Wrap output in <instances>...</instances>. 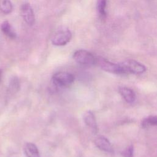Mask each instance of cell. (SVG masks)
I'll return each mask as SVG.
<instances>
[{
	"instance_id": "1",
	"label": "cell",
	"mask_w": 157,
	"mask_h": 157,
	"mask_svg": "<svg viewBox=\"0 0 157 157\" xmlns=\"http://www.w3.org/2000/svg\"><path fill=\"white\" fill-rule=\"evenodd\" d=\"M75 61L80 65L91 66L96 65V56L85 50H78L73 55Z\"/></svg>"
},
{
	"instance_id": "2",
	"label": "cell",
	"mask_w": 157,
	"mask_h": 157,
	"mask_svg": "<svg viewBox=\"0 0 157 157\" xmlns=\"http://www.w3.org/2000/svg\"><path fill=\"white\" fill-rule=\"evenodd\" d=\"M124 74H141L146 71L145 66L134 59H128L120 63Z\"/></svg>"
},
{
	"instance_id": "3",
	"label": "cell",
	"mask_w": 157,
	"mask_h": 157,
	"mask_svg": "<svg viewBox=\"0 0 157 157\" xmlns=\"http://www.w3.org/2000/svg\"><path fill=\"white\" fill-rule=\"evenodd\" d=\"M73 74L67 72H59L55 73L52 78L53 83L58 87L67 88L70 86L74 82Z\"/></svg>"
},
{
	"instance_id": "4",
	"label": "cell",
	"mask_w": 157,
	"mask_h": 157,
	"mask_svg": "<svg viewBox=\"0 0 157 157\" xmlns=\"http://www.w3.org/2000/svg\"><path fill=\"white\" fill-rule=\"evenodd\" d=\"M96 65L98 66L101 69L112 74H124V72L120 64L110 62L105 58L98 56L96 57Z\"/></svg>"
},
{
	"instance_id": "5",
	"label": "cell",
	"mask_w": 157,
	"mask_h": 157,
	"mask_svg": "<svg viewBox=\"0 0 157 157\" xmlns=\"http://www.w3.org/2000/svg\"><path fill=\"white\" fill-rule=\"evenodd\" d=\"M72 33L66 28L58 29L52 37V43L54 45L63 46L66 45L71 39Z\"/></svg>"
},
{
	"instance_id": "6",
	"label": "cell",
	"mask_w": 157,
	"mask_h": 157,
	"mask_svg": "<svg viewBox=\"0 0 157 157\" xmlns=\"http://www.w3.org/2000/svg\"><path fill=\"white\" fill-rule=\"evenodd\" d=\"M20 13L24 21L29 26H33L35 22V16L33 10L29 3H25L21 6Z\"/></svg>"
},
{
	"instance_id": "7",
	"label": "cell",
	"mask_w": 157,
	"mask_h": 157,
	"mask_svg": "<svg viewBox=\"0 0 157 157\" xmlns=\"http://www.w3.org/2000/svg\"><path fill=\"white\" fill-rule=\"evenodd\" d=\"M94 144L101 151L112 153L113 148L110 141L105 137L102 136H98L94 140Z\"/></svg>"
},
{
	"instance_id": "8",
	"label": "cell",
	"mask_w": 157,
	"mask_h": 157,
	"mask_svg": "<svg viewBox=\"0 0 157 157\" xmlns=\"http://www.w3.org/2000/svg\"><path fill=\"white\" fill-rule=\"evenodd\" d=\"M83 119L85 124L92 131V132L96 133L98 131V125L93 112L91 110H87L83 114Z\"/></svg>"
},
{
	"instance_id": "9",
	"label": "cell",
	"mask_w": 157,
	"mask_h": 157,
	"mask_svg": "<svg viewBox=\"0 0 157 157\" xmlns=\"http://www.w3.org/2000/svg\"><path fill=\"white\" fill-rule=\"evenodd\" d=\"M118 92L126 102L131 104L135 101L136 98V94L131 88L126 86H120Z\"/></svg>"
},
{
	"instance_id": "10",
	"label": "cell",
	"mask_w": 157,
	"mask_h": 157,
	"mask_svg": "<svg viewBox=\"0 0 157 157\" xmlns=\"http://www.w3.org/2000/svg\"><path fill=\"white\" fill-rule=\"evenodd\" d=\"M24 151L27 157H40L38 148L33 143H26L24 147Z\"/></svg>"
},
{
	"instance_id": "11",
	"label": "cell",
	"mask_w": 157,
	"mask_h": 157,
	"mask_svg": "<svg viewBox=\"0 0 157 157\" xmlns=\"http://www.w3.org/2000/svg\"><path fill=\"white\" fill-rule=\"evenodd\" d=\"M1 28L2 31L10 39H15L17 37V34L11 26L10 24L8 21H4L1 26Z\"/></svg>"
},
{
	"instance_id": "12",
	"label": "cell",
	"mask_w": 157,
	"mask_h": 157,
	"mask_svg": "<svg viewBox=\"0 0 157 157\" xmlns=\"http://www.w3.org/2000/svg\"><path fill=\"white\" fill-rule=\"evenodd\" d=\"M106 6L107 0H97L98 13L101 20H105L106 18Z\"/></svg>"
},
{
	"instance_id": "13",
	"label": "cell",
	"mask_w": 157,
	"mask_h": 157,
	"mask_svg": "<svg viewBox=\"0 0 157 157\" xmlns=\"http://www.w3.org/2000/svg\"><path fill=\"white\" fill-rule=\"evenodd\" d=\"M141 126L143 128L157 126V115H150L145 118L141 122Z\"/></svg>"
},
{
	"instance_id": "14",
	"label": "cell",
	"mask_w": 157,
	"mask_h": 157,
	"mask_svg": "<svg viewBox=\"0 0 157 157\" xmlns=\"http://www.w3.org/2000/svg\"><path fill=\"white\" fill-rule=\"evenodd\" d=\"M13 9L12 4L10 0H0V10L4 13H10Z\"/></svg>"
},
{
	"instance_id": "15",
	"label": "cell",
	"mask_w": 157,
	"mask_h": 157,
	"mask_svg": "<svg viewBox=\"0 0 157 157\" xmlns=\"http://www.w3.org/2000/svg\"><path fill=\"white\" fill-rule=\"evenodd\" d=\"M19 86H20V83H19L18 78L15 77L12 78L9 83V91L12 93H16L17 91H18L19 89Z\"/></svg>"
},
{
	"instance_id": "16",
	"label": "cell",
	"mask_w": 157,
	"mask_h": 157,
	"mask_svg": "<svg viewBox=\"0 0 157 157\" xmlns=\"http://www.w3.org/2000/svg\"><path fill=\"white\" fill-rule=\"evenodd\" d=\"M124 157H133L134 156V147L132 145L128 146L123 153Z\"/></svg>"
},
{
	"instance_id": "17",
	"label": "cell",
	"mask_w": 157,
	"mask_h": 157,
	"mask_svg": "<svg viewBox=\"0 0 157 157\" xmlns=\"http://www.w3.org/2000/svg\"><path fill=\"white\" fill-rule=\"evenodd\" d=\"M1 77H2V70L0 69V82L1 80Z\"/></svg>"
}]
</instances>
